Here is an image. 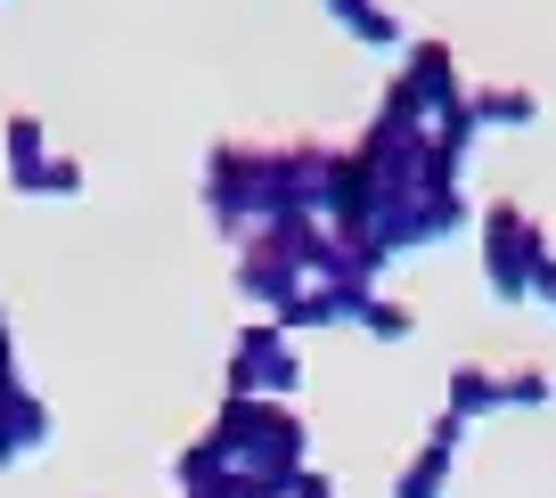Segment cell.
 Returning <instances> with one entry per match:
<instances>
[]
</instances>
